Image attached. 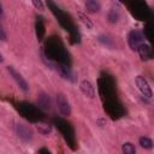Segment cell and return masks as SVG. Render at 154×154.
<instances>
[{"instance_id":"obj_15","label":"cell","mask_w":154,"mask_h":154,"mask_svg":"<svg viewBox=\"0 0 154 154\" xmlns=\"http://www.w3.org/2000/svg\"><path fill=\"white\" fill-rule=\"evenodd\" d=\"M118 18H119L118 11H116L114 8H112V10L108 12V20H109L111 23H116V22L118 20Z\"/></svg>"},{"instance_id":"obj_11","label":"cell","mask_w":154,"mask_h":154,"mask_svg":"<svg viewBox=\"0 0 154 154\" xmlns=\"http://www.w3.org/2000/svg\"><path fill=\"white\" fill-rule=\"evenodd\" d=\"M85 8L89 11V12H93V13H96L100 11L101 8V5L97 2V1H93V0H89L85 2Z\"/></svg>"},{"instance_id":"obj_10","label":"cell","mask_w":154,"mask_h":154,"mask_svg":"<svg viewBox=\"0 0 154 154\" xmlns=\"http://www.w3.org/2000/svg\"><path fill=\"white\" fill-rule=\"evenodd\" d=\"M36 129L38 131V134L43 135V136H48L51 132H52V128L51 125L46 124V123H37L36 124Z\"/></svg>"},{"instance_id":"obj_7","label":"cell","mask_w":154,"mask_h":154,"mask_svg":"<svg viewBox=\"0 0 154 154\" xmlns=\"http://www.w3.org/2000/svg\"><path fill=\"white\" fill-rule=\"evenodd\" d=\"M16 130H17L18 136H19L22 140H24V141H29V140L32 138V132H31V130H30L28 126L23 125V124H17Z\"/></svg>"},{"instance_id":"obj_19","label":"cell","mask_w":154,"mask_h":154,"mask_svg":"<svg viewBox=\"0 0 154 154\" xmlns=\"http://www.w3.org/2000/svg\"><path fill=\"white\" fill-rule=\"evenodd\" d=\"M2 60H4V59H2V55H1V53H0V63H2Z\"/></svg>"},{"instance_id":"obj_2","label":"cell","mask_w":154,"mask_h":154,"mask_svg":"<svg viewBox=\"0 0 154 154\" xmlns=\"http://www.w3.org/2000/svg\"><path fill=\"white\" fill-rule=\"evenodd\" d=\"M57 107H58V111L61 116L64 117H67L71 114V106L67 101V99L65 97L64 94H58L57 95Z\"/></svg>"},{"instance_id":"obj_18","label":"cell","mask_w":154,"mask_h":154,"mask_svg":"<svg viewBox=\"0 0 154 154\" xmlns=\"http://www.w3.org/2000/svg\"><path fill=\"white\" fill-rule=\"evenodd\" d=\"M2 13H4V11H2V6H1V4H0V17L2 16Z\"/></svg>"},{"instance_id":"obj_5","label":"cell","mask_w":154,"mask_h":154,"mask_svg":"<svg viewBox=\"0 0 154 154\" xmlns=\"http://www.w3.org/2000/svg\"><path fill=\"white\" fill-rule=\"evenodd\" d=\"M137 52H138V55H140L141 60H143V61H147V60H152L153 59V51H152V47L149 45L142 43L137 48Z\"/></svg>"},{"instance_id":"obj_3","label":"cell","mask_w":154,"mask_h":154,"mask_svg":"<svg viewBox=\"0 0 154 154\" xmlns=\"http://www.w3.org/2000/svg\"><path fill=\"white\" fill-rule=\"evenodd\" d=\"M135 83H136L138 90L142 93L143 96H146V97H148V99H150V97L153 96L152 88H150L148 81H147L143 76H137V77L135 78Z\"/></svg>"},{"instance_id":"obj_13","label":"cell","mask_w":154,"mask_h":154,"mask_svg":"<svg viewBox=\"0 0 154 154\" xmlns=\"http://www.w3.org/2000/svg\"><path fill=\"white\" fill-rule=\"evenodd\" d=\"M122 150H123L124 154H136V148H135V146H134L132 143H130V142L124 143L123 147H122Z\"/></svg>"},{"instance_id":"obj_9","label":"cell","mask_w":154,"mask_h":154,"mask_svg":"<svg viewBox=\"0 0 154 154\" xmlns=\"http://www.w3.org/2000/svg\"><path fill=\"white\" fill-rule=\"evenodd\" d=\"M55 70H57V72L63 77V78H65V79H71L72 81V72L70 71V69L66 66V65H61V64H58L57 66H55Z\"/></svg>"},{"instance_id":"obj_8","label":"cell","mask_w":154,"mask_h":154,"mask_svg":"<svg viewBox=\"0 0 154 154\" xmlns=\"http://www.w3.org/2000/svg\"><path fill=\"white\" fill-rule=\"evenodd\" d=\"M37 101H38L40 107H42L43 109H51L52 102H51L49 95H47L45 93H40L38 94V97H37Z\"/></svg>"},{"instance_id":"obj_17","label":"cell","mask_w":154,"mask_h":154,"mask_svg":"<svg viewBox=\"0 0 154 154\" xmlns=\"http://www.w3.org/2000/svg\"><path fill=\"white\" fill-rule=\"evenodd\" d=\"M0 40L1 41H6V32H5V30H4L1 24H0Z\"/></svg>"},{"instance_id":"obj_6","label":"cell","mask_w":154,"mask_h":154,"mask_svg":"<svg viewBox=\"0 0 154 154\" xmlns=\"http://www.w3.org/2000/svg\"><path fill=\"white\" fill-rule=\"evenodd\" d=\"M79 89H81V91H82L87 97H89V99L95 97V88H94V85H93L89 81L83 79V81L81 82V84H79Z\"/></svg>"},{"instance_id":"obj_14","label":"cell","mask_w":154,"mask_h":154,"mask_svg":"<svg viewBox=\"0 0 154 154\" xmlns=\"http://www.w3.org/2000/svg\"><path fill=\"white\" fill-rule=\"evenodd\" d=\"M78 17H79L81 22H82L88 29H91V28H93V22L90 20L89 17H87V16H85L84 13H82V12H78Z\"/></svg>"},{"instance_id":"obj_12","label":"cell","mask_w":154,"mask_h":154,"mask_svg":"<svg viewBox=\"0 0 154 154\" xmlns=\"http://www.w3.org/2000/svg\"><path fill=\"white\" fill-rule=\"evenodd\" d=\"M140 146L144 149H150L153 147V141L149 137L142 136V137H140Z\"/></svg>"},{"instance_id":"obj_4","label":"cell","mask_w":154,"mask_h":154,"mask_svg":"<svg viewBox=\"0 0 154 154\" xmlns=\"http://www.w3.org/2000/svg\"><path fill=\"white\" fill-rule=\"evenodd\" d=\"M7 70H8V72L11 73V76H12V78L16 81V83L19 85V88L23 90V91H28V89H29V85H28V83H26V81L22 77V75L20 73H18L13 67H11V66H8L7 67Z\"/></svg>"},{"instance_id":"obj_16","label":"cell","mask_w":154,"mask_h":154,"mask_svg":"<svg viewBox=\"0 0 154 154\" xmlns=\"http://www.w3.org/2000/svg\"><path fill=\"white\" fill-rule=\"evenodd\" d=\"M32 5L35 6V8L40 10V11H43V10H45V5H43V2L40 1V0H32Z\"/></svg>"},{"instance_id":"obj_1","label":"cell","mask_w":154,"mask_h":154,"mask_svg":"<svg viewBox=\"0 0 154 154\" xmlns=\"http://www.w3.org/2000/svg\"><path fill=\"white\" fill-rule=\"evenodd\" d=\"M128 42H129V46L132 51H137V48L144 43V36L141 31L138 30H132L130 31L129 34V37H128Z\"/></svg>"}]
</instances>
